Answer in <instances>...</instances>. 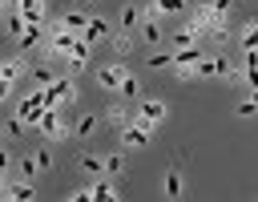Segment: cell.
<instances>
[{"instance_id":"1","label":"cell","mask_w":258,"mask_h":202,"mask_svg":"<svg viewBox=\"0 0 258 202\" xmlns=\"http://www.w3.org/2000/svg\"><path fill=\"white\" fill-rule=\"evenodd\" d=\"M77 101V81H73V73L69 77H52L48 85H44V105H73Z\"/></svg>"},{"instance_id":"2","label":"cell","mask_w":258,"mask_h":202,"mask_svg":"<svg viewBox=\"0 0 258 202\" xmlns=\"http://www.w3.org/2000/svg\"><path fill=\"white\" fill-rule=\"evenodd\" d=\"M153 129H157V125H149V121L133 117L129 125H121V141H125L129 149H145V145L153 141Z\"/></svg>"},{"instance_id":"3","label":"cell","mask_w":258,"mask_h":202,"mask_svg":"<svg viewBox=\"0 0 258 202\" xmlns=\"http://www.w3.org/2000/svg\"><path fill=\"white\" fill-rule=\"evenodd\" d=\"M36 129H40L48 141H56V137H69V125H60V105H44V113H40Z\"/></svg>"},{"instance_id":"4","label":"cell","mask_w":258,"mask_h":202,"mask_svg":"<svg viewBox=\"0 0 258 202\" xmlns=\"http://www.w3.org/2000/svg\"><path fill=\"white\" fill-rule=\"evenodd\" d=\"M40 113H44V89H32L24 101H20V109H16V117L24 121V125H36L40 121Z\"/></svg>"},{"instance_id":"5","label":"cell","mask_w":258,"mask_h":202,"mask_svg":"<svg viewBox=\"0 0 258 202\" xmlns=\"http://www.w3.org/2000/svg\"><path fill=\"white\" fill-rule=\"evenodd\" d=\"M73 44H77V32L60 28V24H52V28H48V53H56V57L64 53V57H69V53H73Z\"/></svg>"},{"instance_id":"6","label":"cell","mask_w":258,"mask_h":202,"mask_svg":"<svg viewBox=\"0 0 258 202\" xmlns=\"http://www.w3.org/2000/svg\"><path fill=\"white\" fill-rule=\"evenodd\" d=\"M173 57V69H194L206 53H202V44H185V48H177V53H169Z\"/></svg>"},{"instance_id":"7","label":"cell","mask_w":258,"mask_h":202,"mask_svg":"<svg viewBox=\"0 0 258 202\" xmlns=\"http://www.w3.org/2000/svg\"><path fill=\"white\" fill-rule=\"evenodd\" d=\"M109 32H113V24H109V20H105V16H93V20H89V24H85V32H81V36H85V40H89V44H97V40H105V36H109Z\"/></svg>"},{"instance_id":"8","label":"cell","mask_w":258,"mask_h":202,"mask_svg":"<svg viewBox=\"0 0 258 202\" xmlns=\"http://www.w3.org/2000/svg\"><path fill=\"white\" fill-rule=\"evenodd\" d=\"M44 36H48V28H44V24H28V28H24V32L16 36V40H20V48L28 53V48H36V44H44Z\"/></svg>"},{"instance_id":"9","label":"cell","mask_w":258,"mask_h":202,"mask_svg":"<svg viewBox=\"0 0 258 202\" xmlns=\"http://www.w3.org/2000/svg\"><path fill=\"white\" fill-rule=\"evenodd\" d=\"M125 77H129V69H125V65H105V69L97 73V81H101L105 89H117V85H121Z\"/></svg>"},{"instance_id":"10","label":"cell","mask_w":258,"mask_h":202,"mask_svg":"<svg viewBox=\"0 0 258 202\" xmlns=\"http://www.w3.org/2000/svg\"><path fill=\"white\" fill-rule=\"evenodd\" d=\"M16 12L24 16V24H44V0H20Z\"/></svg>"},{"instance_id":"11","label":"cell","mask_w":258,"mask_h":202,"mask_svg":"<svg viewBox=\"0 0 258 202\" xmlns=\"http://www.w3.org/2000/svg\"><path fill=\"white\" fill-rule=\"evenodd\" d=\"M0 77H4V81H20V77H28V61H24V57H16V61H0Z\"/></svg>"},{"instance_id":"12","label":"cell","mask_w":258,"mask_h":202,"mask_svg":"<svg viewBox=\"0 0 258 202\" xmlns=\"http://www.w3.org/2000/svg\"><path fill=\"white\" fill-rule=\"evenodd\" d=\"M165 113H169L165 101H141V113H137V117L149 121V125H157V121H165Z\"/></svg>"},{"instance_id":"13","label":"cell","mask_w":258,"mask_h":202,"mask_svg":"<svg viewBox=\"0 0 258 202\" xmlns=\"http://www.w3.org/2000/svg\"><path fill=\"white\" fill-rule=\"evenodd\" d=\"M32 194H36V190H32V182H28V178H24V182H8V186H4V198H16V202H28Z\"/></svg>"},{"instance_id":"14","label":"cell","mask_w":258,"mask_h":202,"mask_svg":"<svg viewBox=\"0 0 258 202\" xmlns=\"http://www.w3.org/2000/svg\"><path fill=\"white\" fill-rule=\"evenodd\" d=\"M56 24H60V28H69V32H77V36H81V32H85V24H89V16H85V12H64V16H60V20H56Z\"/></svg>"},{"instance_id":"15","label":"cell","mask_w":258,"mask_h":202,"mask_svg":"<svg viewBox=\"0 0 258 202\" xmlns=\"http://www.w3.org/2000/svg\"><path fill=\"white\" fill-rule=\"evenodd\" d=\"M113 198H117L113 182H93L89 186V202H113Z\"/></svg>"},{"instance_id":"16","label":"cell","mask_w":258,"mask_h":202,"mask_svg":"<svg viewBox=\"0 0 258 202\" xmlns=\"http://www.w3.org/2000/svg\"><path fill=\"white\" fill-rule=\"evenodd\" d=\"M97 125H101V121H97L93 113H81V117H77V125H73V133H77V137H89Z\"/></svg>"},{"instance_id":"17","label":"cell","mask_w":258,"mask_h":202,"mask_svg":"<svg viewBox=\"0 0 258 202\" xmlns=\"http://www.w3.org/2000/svg\"><path fill=\"white\" fill-rule=\"evenodd\" d=\"M28 81H32L36 89H44V85L52 81V69H48V65H36V69H28Z\"/></svg>"},{"instance_id":"18","label":"cell","mask_w":258,"mask_h":202,"mask_svg":"<svg viewBox=\"0 0 258 202\" xmlns=\"http://www.w3.org/2000/svg\"><path fill=\"white\" fill-rule=\"evenodd\" d=\"M117 93H121V97H125V101H133V97H137V93H141V81H137V77H133V73H129V77H125V81H121V85H117Z\"/></svg>"},{"instance_id":"19","label":"cell","mask_w":258,"mask_h":202,"mask_svg":"<svg viewBox=\"0 0 258 202\" xmlns=\"http://www.w3.org/2000/svg\"><path fill=\"white\" fill-rule=\"evenodd\" d=\"M81 170H85V174H105V158H97V154H81Z\"/></svg>"},{"instance_id":"20","label":"cell","mask_w":258,"mask_h":202,"mask_svg":"<svg viewBox=\"0 0 258 202\" xmlns=\"http://www.w3.org/2000/svg\"><path fill=\"white\" fill-rule=\"evenodd\" d=\"M137 28H141V36H145L149 44H157V40H161V28H157V20H141Z\"/></svg>"},{"instance_id":"21","label":"cell","mask_w":258,"mask_h":202,"mask_svg":"<svg viewBox=\"0 0 258 202\" xmlns=\"http://www.w3.org/2000/svg\"><path fill=\"white\" fill-rule=\"evenodd\" d=\"M113 53H117V57L133 53V36H129V32H117V36H113Z\"/></svg>"},{"instance_id":"22","label":"cell","mask_w":258,"mask_h":202,"mask_svg":"<svg viewBox=\"0 0 258 202\" xmlns=\"http://www.w3.org/2000/svg\"><path fill=\"white\" fill-rule=\"evenodd\" d=\"M105 121H109V125H125V121H129V105H113V109L105 113Z\"/></svg>"},{"instance_id":"23","label":"cell","mask_w":258,"mask_h":202,"mask_svg":"<svg viewBox=\"0 0 258 202\" xmlns=\"http://www.w3.org/2000/svg\"><path fill=\"white\" fill-rule=\"evenodd\" d=\"M121 170H125V158H121V154H105V174H109V178H117Z\"/></svg>"},{"instance_id":"24","label":"cell","mask_w":258,"mask_h":202,"mask_svg":"<svg viewBox=\"0 0 258 202\" xmlns=\"http://www.w3.org/2000/svg\"><path fill=\"white\" fill-rule=\"evenodd\" d=\"M177 194H181V174L169 170V174H165V198H177Z\"/></svg>"},{"instance_id":"25","label":"cell","mask_w":258,"mask_h":202,"mask_svg":"<svg viewBox=\"0 0 258 202\" xmlns=\"http://www.w3.org/2000/svg\"><path fill=\"white\" fill-rule=\"evenodd\" d=\"M137 24H141V8H133V4H129V8L121 12V28H137Z\"/></svg>"},{"instance_id":"26","label":"cell","mask_w":258,"mask_h":202,"mask_svg":"<svg viewBox=\"0 0 258 202\" xmlns=\"http://www.w3.org/2000/svg\"><path fill=\"white\" fill-rule=\"evenodd\" d=\"M169 40H173V48H185V44H198V36H194L189 28H177V32L169 36Z\"/></svg>"},{"instance_id":"27","label":"cell","mask_w":258,"mask_h":202,"mask_svg":"<svg viewBox=\"0 0 258 202\" xmlns=\"http://www.w3.org/2000/svg\"><path fill=\"white\" fill-rule=\"evenodd\" d=\"M250 48H258V24H246V32H242V53H250Z\"/></svg>"},{"instance_id":"28","label":"cell","mask_w":258,"mask_h":202,"mask_svg":"<svg viewBox=\"0 0 258 202\" xmlns=\"http://www.w3.org/2000/svg\"><path fill=\"white\" fill-rule=\"evenodd\" d=\"M32 162H36V170H52V154H48V149H36Z\"/></svg>"},{"instance_id":"29","label":"cell","mask_w":258,"mask_h":202,"mask_svg":"<svg viewBox=\"0 0 258 202\" xmlns=\"http://www.w3.org/2000/svg\"><path fill=\"white\" fill-rule=\"evenodd\" d=\"M157 4V12H181L185 8V0H153Z\"/></svg>"},{"instance_id":"30","label":"cell","mask_w":258,"mask_h":202,"mask_svg":"<svg viewBox=\"0 0 258 202\" xmlns=\"http://www.w3.org/2000/svg\"><path fill=\"white\" fill-rule=\"evenodd\" d=\"M149 65H153V69H173V57H165V53H157V57H149Z\"/></svg>"},{"instance_id":"31","label":"cell","mask_w":258,"mask_h":202,"mask_svg":"<svg viewBox=\"0 0 258 202\" xmlns=\"http://www.w3.org/2000/svg\"><path fill=\"white\" fill-rule=\"evenodd\" d=\"M20 174H24V178H36L40 170H36V162H32V158H24V162H20Z\"/></svg>"},{"instance_id":"32","label":"cell","mask_w":258,"mask_h":202,"mask_svg":"<svg viewBox=\"0 0 258 202\" xmlns=\"http://www.w3.org/2000/svg\"><path fill=\"white\" fill-rule=\"evenodd\" d=\"M210 8H214V12H218V16H230V8H234V4H230V0H214V4H210Z\"/></svg>"},{"instance_id":"33","label":"cell","mask_w":258,"mask_h":202,"mask_svg":"<svg viewBox=\"0 0 258 202\" xmlns=\"http://www.w3.org/2000/svg\"><path fill=\"white\" fill-rule=\"evenodd\" d=\"M157 16H161L157 4H145V8H141V20H157Z\"/></svg>"},{"instance_id":"34","label":"cell","mask_w":258,"mask_h":202,"mask_svg":"<svg viewBox=\"0 0 258 202\" xmlns=\"http://www.w3.org/2000/svg\"><path fill=\"white\" fill-rule=\"evenodd\" d=\"M4 129H8V133H12V137H16V133H24V121H20V117H12V121H8V125H4Z\"/></svg>"},{"instance_id":"35","label":"cell","mask_w":258,"mask_h":202,"mask_svg":"<svg viewBox=\"0 0 258 202\" xmlns=\"http://www.w3.org/2000/svg\"><path fill=\"white\" fill-rule=\"evenodd\" d=\"M8 89H12V81H4V77H0V101L8 97Z\"/></svg>"},{"instance_id":"36","label":"cell","mask_w":258,"mask_h":202,"mask_svg":"<svg viewBox=\"0 0 258 202\" xmlns=\"http://www.w3.org/2000/svg\"><path fill=\"white\" fill-rule=\"evenodd\" d=\"M4 170H8V154L0 149V178H4Z\"/></svg>"},{"instance_id":"37","label":"cell","mask_w":258,"mask_h":202,"mask_svg":"<svg viewBox=\"0 0 258 202\" xmlns=\"http://www.w3.org/2000/svg\"><path fill=\"white\" fill-rule=\"evenodd\" d=\"M4 8H20V0H4Z\"/></svg>"},{"instance_id":"38","label":"cell","mask_w":258,"mask_h":202,"mask_svg":"<svg viewBox=\"0 0 258 202\" xmlns=\"http://www.w3.org/2000/svg\"><path fill=\"white\" fill-rule=\"evenodd\" d=\"M0 8H4V0H0Z\"/></svg>"}]
</instances>
